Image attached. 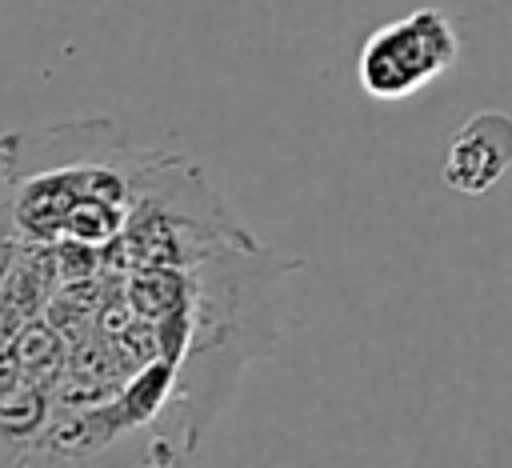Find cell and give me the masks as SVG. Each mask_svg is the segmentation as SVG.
<instances>
[{
	"label": "cell",
	"instance_id": "6da1fadb",
	"mask_svg": "<svg viewBox=\"0 0 512 468\" xmlns=\"http://www.w3.org/2000/svg\"><path fill=\"white\" fill-rule=\"evenodd\" d=\"M460 60V32L444 8H416L372 28L356 56V80L372 100H404Z\"/></svg>",
	"mask_w": 512,
	"mask_h": 468
},
{
	"label": "cell",
	"instance_id": "7a4b0ae2",
	"mask_svg": "<svg viewBox=\"0 0 512 468\" xmlns=\"http://www.w3.org/2000/svg\"><path fill=\"white\" fill-rule=\"evenodd\" d=\"M508 168H512V116L500 108H480L448 136L440 180L460 196H484L508 176Z\"/></svg>",
	"mask_w": 512,
	"mask_h": 468
}]
</instances>
